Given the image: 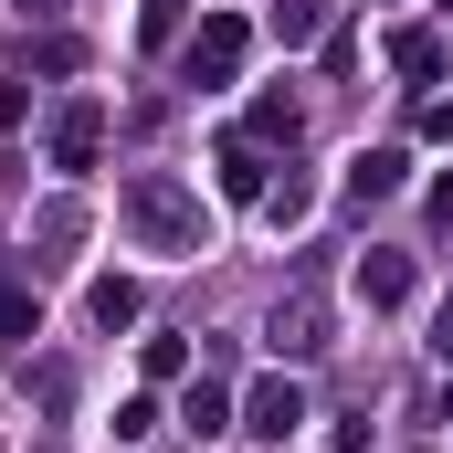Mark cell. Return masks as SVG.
<instances>
[{"mask_svg": "<svg viewBox=\"0 0 453 453\" xmlns=\"http://www.w3.org/2000/svg\"><path fill=\"white\" fill-rule=\"evenodd\" d=\"M401 296H411V264L401 253H369L358 264V306H401Z\"/></svg>", "mask_w": 453, "mask_h": 453, "instance_id": "cell-7", "label": "cell"}, {"mask_svg": "<svg viewBox=\"0 0 453 453\" xmlns=\"http://www.w3.org/2000/svg\"><path fill=\"white\" fill-rule=\"evenodd\" d=\"M242 53H253V21H242V11H211V21L190 32V53H180V74H190L201 96H222L232 74H242Z\"/></svg>", "mask_w": 453, "mask_h": 453, "instance_id": "cell-2", "label": "cell"}, {"mask_svg": "<svg viewBox=\"0 0 453 453\" xmlns=\"http://www.w3.org/2000/svg\"><path fill=\"white\" fill-rule=\"evenodd\" d=\"M306 211H317V190H306V180H285V190H264V222H274V232H296Z\"/></svg>", "mask_w": 453, "mask_h": 453, "instance_id": "cell-11", "label": "cell"}, {"mask_svg": "<svg viewBox=\"0 0 453 453\" xmlns=\"http://www.w3.org/2000/svg\"><path fill=\"white\" fill-rule=\"evenodd\" d=\"M348 190H358V201H390V190H401V148H358V158H348Z\"/></svg>", "mask_w": 453, "mask_h": 453, "instance_id": "cell-6", "label": "cell"}, {"mask_svg": "<svg viewBox=\"0 0 453 453\" xmlns=\"http://www.w3.org/2000/svg\"><path fill=\"white\" fill-rule=\"evenodd\" d=\"M85 306H96V327H127V317H137V285H127V274H106V285H96V296H85Z\"/></svg>", "mask_w": 453, "mask_h": 453, "instance_id": "cell-10", "label": "cell"}, {"mask_svg": "<svg viewBox=\"0 0 453 453\" xmlns=\"http://www.w3.org/2000/svg\"><path fill=\"white\" fill-rule=\"evenodd\" d=\"M96 137H106V106H64L53 116V169H96Z\"/></svg>", "mask_w": 453, "mask_h": 453, "instance_id": "cell-4", "label": "cell"}, {"mask_svg": "<svg viewBox=\"0 0 453 453\" xmlns=\"http://www.w3.org/2000/svg\"><path fill=\"white\" fill-rule=\"evenodd\" d=\"M443 358H453V306H443Z\"/></svg>", "mask_w": 453, "mask_h": 453, "instance_id": "cell-14", "label": "cell"}, {"mask_svg": "<svg viewBox=\"0 0 453 453\" xmlns=\"http://www.w3.org/2000/svg\"><path fill=\"white\" fill-rule=\"evenodd\" d=\"M274 348H285V358H317V348H327V306H317V296L274 306Z\"/></svg>", "mask_w": 453, "mask_h": 453, "instance_id": "cell-5", "label": "cell"}, {"mask_svg": "<svg viewBox=\"0 0 453 453\" xmlns=\"http://www.w3.org/2000/svg\"><path fill=\"white\" fill-rule=\"evenodd\" d=\"M222 190H232V201H253V190H264V158H253V148H222Z\"/></svg>", "mask_w": 453, "mask_h": 453, "instance_id": "cell-12", "label": "cell"}, {"mask_svg": "<svg viewBox=\"0 0 453 453\" xmlns=\"http://www.w3.org/2000/svg\"><path fill=\"white\" fill-rule=\"evenodd\" d=\"M116 211H127V232H137V253H201V201L180 190V180H158V169H137L127 190H116Z\"/></svg>", "mask_w": 453, "mask_h": 453, "instance_id": "cell-1", "label": "cell"}, {"mask_svg": "<svg viewBox=\"0 0 453 453\" xmlns=\"http://www.w3.org/2000/svg\"><path fill=\"white\" fill-rule=\"evenodd\" d=\"M0 338H11V348H32V338H42V296L0 285Z\"/></svg>", "mask_w": 453, "mask_h": 453, "instance_id": "cell-9", "label": "cell"}, {"mask_svg": "<svg viewBox=\"0 0 453 453\" xmlns=\"http://www.w3.org/2000/svg\"><path fill=\"white\" fill-rule=\"evenodd\" d=\"M180 422H190V433H232V390L222 380H190V390H180Z\"/></svg>", "mask_w": 453, "mask_h": 453, "instance_id": "cell-8", "label": "cell"}, {"mask_svg": "<svg viewBox=\"0 0 453 453\" xmlns=\"http://www.w3.org/2000/svg\"><path fill=\"white\" fill-rule=\"evenodd\" d=\"M296 422H306V390H296V380H285V369H274V380H253V390H242V433H264V443H285V433H296Z\"/></svg>", "mask_w": 453, "mask_h": 453, "instance_id": "cell-3", "label": "cell"}, {"mask_svg": "<svg viewBox=\"0 0 453 453\" xmlns=\"http://www.w3.org/2000/svg\"><path fill=\"white\" fill-rule=\"evenodd\" d=\"M11 11H21V21H53V11H64V0H11Z\"/></svg>", "mask_w": 453, "mask_h": 453, "instance_id": "cell-13", "label": "cell"}]
</instances>
